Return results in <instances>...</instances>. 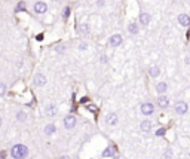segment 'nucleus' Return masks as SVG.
<instances>
[{
  "label": "nucleus",
  "mask_w": 190,
  "mask_h": 159,
  "mask_svg": "<svg viewBox=\"0 0 190 159\" xmlns=\"http://www.w3.org/2000/svg\"><path fill=\"white\" fill-rule=\"evenodd\" d=\"M11 155L13 159H24L27 155H28V149L25 147L24 144H16L13 146L11 150Z\"/></svg>",
  "instance_id": "f257e3e1"
},
{
  "label": "nucleus",
  "mask_w": 190,
  "mask_h": 159,
  "mask_svg": "<svg viewBox=\"0 0 190 159\" xmlns=\"http://www.w3.org/2000/svg\"><path fill=\"white\" fill-rule=\"evenodd\" d=\"M141 113L145 114V116H150V114L155 113L153 103H144V104H141Z\"/></svg>",
  "instance_id": "f03ea898"
},
{
  "label": "nucleus",
  "mask_w": 190,
  "mask_h": 159,
  "mask_svg": "<svg viewBox=\"0 0 190 159\" xmlns=\"http://www.w3.org/2000/svg\"><path fill=\"white\" fill-rule=\"evenodd\" d=\"M187 110H189V106H187V103L184 101H178L175 104V112L178 114H184L187 113Z\"/></svg>",
  "instance_id": "7ed1b4c3"
},
{
  "label": "nucleus",
  "mask_w": 190,
  "mask_h": 159,
  "mask_svg": "<svg viewBox=\"0 0 190 159\" xmlns=\"http://www.w3.org/2000/svg\"><path fill=\"white\" fill-rule=\"evenodd\" d=\"M74 125H76V117H74L73 114H70V116H67V117L64 119V126H66L67 129L74 128Z\"/></svg>",
  "instance_id": "20e7f679"
},
{
  "label": "nucleus",
  "mask_w": 190,
  "mask_h": 159,
  "mask_svg": "<svg viewBox=\"0 0 190 159\" xmlns=\"http://www.w3.org/2000/svg\"><path fill=\"white\" fill-rule=\"evenodd\" d=\"M168 104H169V100H168L167 95H159V97H157V106H159L160 109H167Z\"/></svg>",
  "instance_id": "39448f33"
},
{
  "label": "nucleus",
  "mask_w": 190,
  "mask_h": 159,
  "mask_svg": "<svg viewBox=\"0 0 190 159\" xmlns=\"http://www.w3.org/2000/svg\"><path fill=\"white\" fill-rule=\"evenodd\" d=\"M46 9H48V6H46L45 2H37V3L34 5V11H36V13H45Z\"/></svg>",
  "instance_id": "423d86ee"
},
{
  "label": "nucleus",
  "mask_w": 190,
  "mask_h": 159,
  "mask_svg": "<svg viewBox=\"0 0 190 159\" xmlns=\"http://www.w3.org/2000/svg\"><path fill=\"white\" fill-rule=\"evenodd\" d=\"M178 23H180V25H183V27H187V25H190V16L187 13H181L178 16Z\"/></svg>",
  "instance_id": "0eeeda50"
},
{
  "label": "nucleus",
  "mask_w": 190,
  "mask_h": 159,
  "mask_svg": "<svg viewBox=\"0 0 190 159\" xmlns=\"http://www.w3.org/2000/svg\"><path fill=\"white\" fill-rule=\"evenodd\" d=\"M122 43V36L120 34H113L110 37V45L112 46H119Z\"/></svg>",
  "instance_id": "6e6552de"
},
{
  "label": "nucleus",
  "mask_w": 190,
  "mask_h": 159,
  "mask_svg": "<svg viewBox=\"0 0 190 159\" xmlns=\"http://www.w3.org/2000/svg\"><path fill=\"white\" fill-rule=\"evenodd\" d=\"M34 83H36L37 86H43V85L46 83V78H45V74H42V73L36 74V78H34Z\"/></svg>",
  "instance_id": "1a4fd4ad"
},
{
  "label": "nucleus",
  "mask_w": 190,
  "mask_h": 159,
  "mask_svg": "<svg viewBox=\"0 0 190 159\" xmlns=\"http://www.w3.org/2000/svg\"><path fill=\"white\" fill-rule=\"evenodd\" d=\"M106 121H107V124H109L110 126H114L116 124H117V114H116V113H110V114H107Z\"/></svg>",
  "instance_id": "9d476101"
},
{
  "label": "nucleus",
  "mask_w": 190,
  "mask_h": 159,
  "mask_svg": "<svg viewBox=\"0 0 190 159\" xmlns=\"http://www.w3.org/2000/svg\"><path fill=\"white\" fill-rule=\"evenodd\" d=\"M140 21L143 25H149L150 23V15L147 13V12H141V15H140Z\"/></svg>",
  "instance_id": "9b49d317"
},
{
  "label": "nucleus",
  "mask_w": 190,
  "mask_h": 159,
  "mask_svg": "<svg viewBox=\"0 0 190 159\" xmlns=\"http://www.w3.org/2000/svg\"><path fill=\"white\" fill-rule=\"evenodd\" d=\"M55 131H56V128H55V125H54V124H49V125H46V128H45V134H46V136H52Z\"/></svg>",
  "instance_id": "f8f14e48"
},
{
  "label": "nucleus",
  "mask_w": 190,
  "mask_h": 159,
  "mask_svg": "<svg viewBox=\"0 0 190 159\" xmlns=\"http://www.w3.org/2000/svg\"><path fill=\"white\" fill-rule=\"evenodd\" d=\"M141 129H143L144 132H149V131L152 129V122H150V121H143V122H141Z\"/></svg>",
  "instance_id": "ddd939ff"
},
{
  "label": "nucleus",
  "mask_w": 190,
  "mask_h": 159,
  "mask_svg": "<svg viewBox=\"0 0 190 159\" xmlns=\"http://www.w3.org/2000/svg\"><path fill=\"white\" fill-rule=\"evenodd\" d=\"M167 83H165V82H159V83H157L156 85V91L159 92V94H163V92L167 91Z\"/></svg>",
  "instance_id": "4468645a"
},
{
  "label": "nucleus",
  "mask_w": 190,
  "mask_h": 159,
  "mask_svg": "<svg viewBox=\"0 0 190 159\" xmlns=\"http://www.w3.org/2000/svg\"><path fill=\"white\" fill-rule=\"evenodd\" d=\"M46 114H48V116H51V117H52V116H55V114H56V107H55V106H52V104H51V106H48V107H46Z\"/></svg>",
  "instance_id": "2eb2a0df"
},
{
  "label": "nucleus",
  "mask_w": 190,
  "mask_h": 159,
  "mask_svg": "<svg viewBox=\"0 0 190 159\" xmlns=\"http://www.w3.org/2000/svg\"><path fill=\"white\" fill-rule=\"evenodd\" d=\"M149 73H150V76H152V78H156L157 74L160 73V68L156 67V66H153V67L149 68Z\"/></svg>",
  "instance_id": "dca6fc26"
},
{
  "label": "nucleus",
  "mask_w": 190,
  "mask_h": 159,
  "mask_svg": "<svg viewBox=\"0 0 190 159\" xmlns=\"http://www.w3.org/2000/svg\"><path fill=\"white\" fill-rule=\"evenodd\" d=\"M79 33L88 34V33H89V25H88V24H82V25L79 27Z\"/></svg>",
  "instance_id": "f3484780"
},
{
  "label": "nucleus",
  "mask_w": 190,
  "mask_h": 159,
  "mask_svg": "<svg viewBox=\"0 0 190 159\" xmlns=\"http://www.w3.org/2000/svg\"><path fill=\"white\" fill-rule=\"evenodd\" d=\"M128 30H129V33H132V34H137V33H138V27H137V24H134V23L129 24Z\"/></svg>",
  "instance_id": "a211bd4d"
},
{
  "label": "nucleus",
  "mask_w": 190,
  "mask_h": 159,
  "mask_svg": "<svg viewBox=\"0 0 190 159\" xmlns=\"http://www.w3.org/2000/svg\"><path fill=\"white\" fill-rule=\"evenodd\" d=\"M16 119H18L20 122H24V121L27 119V114L24 113V112H18V113H16Z\"/></svg>",
  "instance_id": "6ab92c4d"
},
{
  "label": "nucleus",
  "mask_w": 190,
  "mask_h": 159,
  "mask_svg": "<svg viewBox=\"0 0 190 159\" xmlns=\"http://www.w3.org/2000/svg\"><path fill=\"white\" fill-rule=\"evenodd\" d=\"M15 11H16V12L25 11V3H24V2H20V3L16 5V8H15Z\"/></svg>",
  "instance_id": "aec40b11"
},
{
  "label": "nucleus",
  "mask_w": 190,
  "mask_h": 159,
  "mask_svg": "<svg viewBox=\"0 0 190 159\" xmlns=\"http://www.w3.org/2000/svg\"><path fill=\"white\" fill-rule=\"evenodd\" d=\"M68 16H70V8L67 6V8H64V11H63V20L66 21Z\"/></svg>",
  "instance_id": "412c9836"
},
{
  "label": "nucleus",
  "mask_w": 190,
  "mask_h": 159,
  "mask_svg": "<svg viewBox=\"0 0 190 159\" xmlns=\"http://www.w3.org/2000/svg\"><path fill=\"white\" fill-rule=\"evenodd\" d=\"M6 94V85L5 83H0V97H3Z\"/></svg>",
  "instance_id": "4be33fe9"
},
{
  "label": "nucleus",
  "mask_w": 190,
  "mask_h": 159,
  "mask_svg": "<svg viewBox=\"0 0 190 159\" xmlns=\"http://www.w3.org/2000/svg\"><path fill=\"white\" fill-rule=\"evenodd\" d=\"M163 134H165V128H159V129L156 131V136H157V137L163 136Z\"/></svg>",
  "instance_id": "5701e85b"
},
{
  "label": "nucleus",
  "mask_w": 190,
  "mask_h": 159,
  "mask_svg": "<svg viewBox=\"0 0 190 159\" xmlns=\"http://www.w3.org/2000/svg\"><path fill=\"white\" fill-rule=\"evenodd\" d=\"M79 48H80V51H85V49H86V43H80Z\"/></svg>",
  "instance_id": "b1692460"
},
{
  "label": "nucleus",
  "mask_w": 190,
  "mask_h": 159,
  "mask_svg": "<svg viewBox=\"0 0 190 159\" xmlns=\"http://www.w3.org/2000/svg\"><path fill=\"white\" fill-rule=\"evenodd\" d=\"M100 60L102 61V63H107V57H106V55H102V57H101Z\"/></svg>",
  "instance_id": "393cba45"
},
{
  "label": "nucleus",
  "mask_w": 190,
  "mask_h": 159,
  "mask_svg": "<svg viewBox=\"0 0 190 159\" xmlns=\"http://www.w3.org/2000/svg\"><path fill=\"white\" fill-rule=\"evenodd\" d=\"M36 39H37V40H42V39H43V34H37V37H36Z\"/></svg>",
  "instance_id": "a878e982"
},
{
  "label": "nucleus",
  "mask_w": 190,
  "mask_h": 159,
  "mask_svg": "<svg viewBox=\"0 0 190 159\" xmlns=\"http://www.w3.org/2000/svg\"><path fill=\"white\" fill-rule=\"evenodd\" d=\"M0 159H5V152H0Z\"/></svg>",
  "instance_id": "bb28decb"
},
{
  "label": "nucleus",
  "mask_w": 190,
  "mask_h": 159,
  "mask_svg": "<svg viewBox=\"0 0 190 159\" xmlns=\"http://www.w3.org/2000/svg\"><path fill=\"white\" fill-rule=\"evenodd\" d=\"M0 125H2V119H0Z\"/></svg>",
  "instance_id": "cd10ccee"
}]
</instances>
